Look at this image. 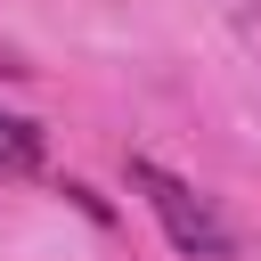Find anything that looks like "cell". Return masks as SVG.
Masks as SVG:
<instances>
[{"label":"cell","instance_id":"obj_2","mask_svg":"<svg viewBox=\"0 0 261 261\" xmlns=\"http://www.w3.org/2000/svg\"><path fill=\"white\" fill-rule=\"evenodd\" d=\"M41 155H49L41 122H33V114H8V106H0V179H33V171H41Z\"/></svg>","mask_w":261,"mask_h":261},{"label":"cell","instance_id":"obj_1","mask_svg":"<svg viewBox=\"0 0 261 261\" xmlns=\"http://www.w3.org/2000/svg\"><path fill=\"white\" fill-rule=\"evenodd\" d=\"M122 179H130V196L155 212V228L171 237V253H188V261H228L237 253V228L220 220V204L212 196H196L179 171H163L155 155H122Z\"/></svg>","mask_w":261,"mask_h":261},{"label":"cell","instance_id":"obj_3","mask_svg":"<svg viewBox=\"0 0 261 261\" xmlns=\"http://www.w3.org/2000/svg\"><path fill=\"white\" fill-rule=\"evenodd\" d=\"M16 73H33V65H24L16 49H0V82H16Z\"/></svg>","mask_w":261,"mask_h":261}]
</instances>
